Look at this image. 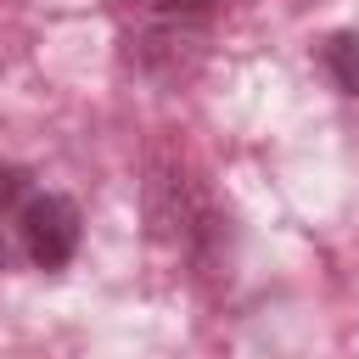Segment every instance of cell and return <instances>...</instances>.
<instances>
[{
    "instance_id": "3",
    "label": "cell",
    "mask_w": 359,
    "mask_h": 359,
    "mask_svg": "<svg viewBox=\"0 0 359 359\" xmlns=\"http://www.w3.org/2000/svg\"><path fill=\"white\" fill-rule=\"evenodd\" d=\"M151 6H157V17H163V22H180V28H185V22L208 17V6H213V0H151Z\"/></svg>"
},
{
    "instance_id": "1",
    "label": "cell",
    "mask_w": 359,
    "mask_h": 359,
    "mask_svg": "<svg viewBox=\"0 0 359 359\" xmlns=\"http://www.w3.org/2000/svg\"><path fill=\"white\" fill-rule=\"evenodd\" d=\"M17 230H22V247L39 269H62L73 252H79V236H84V219L67 196L56 191H34L22 208H17Z\"/></svg>"
},
{
    "instance_id": "4",
    "label": "cell",
    "mask_w": 359,
    "mask_h": 359,
    "mask_svg": "<svg viewBox=\"0 0 359 359\" xmlns=\"http://www.w3.org/2000/svg\"><path fill=\"white\" fill-rule=\"evenodd\" d=\"M34 191H28V174L22 168H0V208H22Z\"/></svg>"
},
{
    "instance_id": "5",
    "label": "cell",
    "mask_w": 359,
    "mask_h": 359,
    "mask_svg": "<svg viewBox=\"0 0 359 359\" xmlns=\"http://www.w3.org/2000/svg\"><path fill=\"white\" fill-rule=\"evenodd\" d=\"M0 269H6V236H0Z\"/></svg>"
},
{
    "instance_id": "2",
    "label": "cell",
    "mask_w": 359,
    "mask_h": 359,
    "mask_svg": "<svg viewBox=\"0 0 359 359\" xmlns=\"http://www.w3.org/2000/svg\"><path fill=\"white\" fill-rule=\"evenodd\" d=\"M325 67L348 95H359V28H348V34H337L325 45Z\"/></svg>"
},
{
    "instance_id": "6",
    "label": "cell",
    "mask_w": 359,
    "mask_h": 359,
    "mask_svg": "<svg viewBox=\"0 0 359 359\" xmlns=\"http://www.w3.org/2000/svg\"><path fill=\"white\" fill-rule=\"evenodd\" d=\"M118 6H140V0H118ZM146 6H151V0H146Z\"/></svg>"
}]
</instances>
